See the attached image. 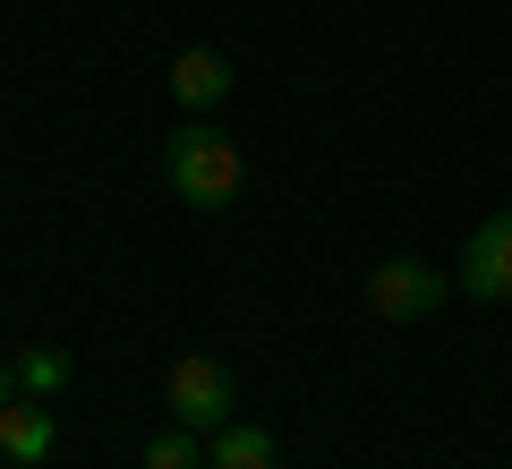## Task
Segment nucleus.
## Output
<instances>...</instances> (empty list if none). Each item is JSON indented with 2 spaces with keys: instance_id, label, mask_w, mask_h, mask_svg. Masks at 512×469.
<instances>
[{
  "instance_id": "10",
  "label": "nucleus",
  "mask_w": 512,
  "mask_h": 469,
  "mask_svg": "<svg viewBox=\"0 0 512 469\" xmlns=\"http://www.w3.org/2000/svg\"><path fill=\"white\" fill-rule=\"evenodd\" d=\"M9 384H18V376H9V359H0V410H9Z\"/></svg>"
},
{
  "instance_id": "2",
  "label": "nucleus",
  "mask_w": 512,
  "mask_h": 469,
  "mask_svg": "<svg viewBox=\"0 0 512 469\" xmlns=\"http://www.w3.org/2000/svg\"><path fill=\"white\" fill-rule=\"evenodd\" d=\"M163 410L180 418V427H197V435L231 427V410H239V384H231V367H222V359H205V350H188V359H171Z\"/></svg>"
},
{
  "instance_id": "1",
  "label": "nucleus",
  "mask_w": 512,
  "mask_h": 469,
  "mask_svg": "<svg viewBox=\"0 0 512 469\" xmlns=\"http://www.w3.org/2000/svg\"><path fill=\"white\" fill-rule=\"evenodd\" d=\"M163 180L180 188V205H197V214H222V205L248 188V163H239V145L222 137L214 120H188L163 137Z\"/></svg>"
},
{
  "instance_id": "6",
  "label": "nucleus",
  "mask_w": 512,
  "mask_h": 469,
  "mask_svg": "<svg viewBox=\"0 0 512 469\" xmlns=\"http://www.w3.org/2000/svg\"><path fill=\"white\" fill-rule=\"evenodd\" d=\"M274 461H282V444L265 427H239V418L214 427V444H205V469H274Z\"/></svg>"
},
{
  "instance_id": "3",
  "label": "nucleus",
  "mask_w": 512,
  "mask_h": 469,
  "mask_svg": "<svg viewBox=\"0 0 512 469\" xmlns=\"http://www.w3.org/2000/svg\"><path fill=\"white\" fill-rule=\"evenodd\" d=\"M444 273L436 265H419V256H384L376 273L359 282V299H367V316H384V325H419V316H436L444 307Z\"/></svg>"
},
{
  "instance_id": "7",
  "label": "nucleus",
  "mask_w": 512,
  "mask_h": 469,
  "mask_svg": "<svg viewBox=\"0 0 512 469\" xmlns=\"http://www.w3.org/2000/svg\"><path fill=\"white\" fill-rule=\"evenodd\" d=\"M0 452H9L18 469H35L43 452H52V410H35V401H9V410H0Z\"/></svg>"
},
{
  "instance_id": "9",
  "label": "nucleus",
  "mask_w": 512,
  "mask_h": 469,
  "mask_svg": "<svg viewBox=\"0 0 512 469\" xmlns=\"http://www.w3.org/2000/svg\"><path fill=\"white\" fill-rule=\"evenodd\" d=\"M18 384H26L35 401H52L60 384H69V350H26V359H18Z\"/></svg>"
},
{
  "instance_id": "8",
  "label": "nucleus",
  "mask_w": 512,
  "mask_h": 469,
  "mask_svg": "<svg viewBox=\"0 0 512 469\" xmlns=\"http://www.w3.org/2000/svg\"><path fill=\"white\" fill-rule=\"evenodd\" d=\"M205 452H197V427H180V418H171L163 435H146V469H197Z\"/></svg>"
},
{
  "instance_id": "5",
  "label": "nucleus",
  "mask_w": 512,
  "mask_h": 469,
  "mask_svg": "<svg viewBox=\"0 0 512 469\" xmlns=\"http://www.w3.org/2000/svg\"><path fill=\"white\" fill-rule=\"evenodd\" d=\"M171 94H180L188 111H214L222 94H231V60L205 52V43H197V52H180V60H171Z\"/></svg>"
},
{
  "instance_id": "4",
  "label": "nucleus",
  "mask_w": 512,
  "mask_h": 469,
  "mask_svg": "<svg viewBox=\"0 0 512 469\" xmlns=\"http://www.w3.org/2000/svg\"><path fill=\"white\" fill-rule=\"evenodd\" d=\"M453 290H461V299H478V307H504V299H512V205H504V214H487V222L470 231Z\"/></svg>"
}]
</instances>
